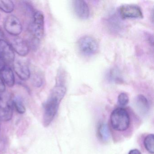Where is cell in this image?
<instances>
[{
  "mask_svg": "<svg viewBox=\"0 0 154 154\" xmlns=\"http://www.w3.org/2000/svg\"><path fill=\"white\" fill-rule=\"evenodd\" d=\"M59 75L55 86L51 91L49 97L44 104L43 124L45 127L49 126L54 119L60 103L66 93L64 76L61 73Z\"/></svg>",
  "mask_w": 154,
  "mask_h": 154,
  "instance_id": "cell-1",
  "label": "cell"
},
{
  "mask_svg": "<svg viewBox=\"0 0 154 154\" xmlns=\"http://www.w3.org/2000/svg\"><path fill=\"white\" fill-rule=\"evenodd\" d=\"M111 125L114 130H127L130 124V118L128 111L123 108H118L112 111L110 117Z\"/></svg>",
  "mask_w": 154,
  "mask_h": 154,
  "instance_id": "cell-2",
  "label": "cell"
},
{
  "mask_svg": "<svg viewBox=\"0 0 154 154\" xmlns=\"http://www.w3.org/2000/svg\"><path fill=\"white\" fill-rule=\"evenodd\" d=\"M77 45L80 52L86 56L94 55L99 49V45L96 39L89 36L81 38L78 40Z\"/></svg>",
  "mask_w": 154,
  "mask_h": 154,
  "instance_id": "cell-3",
  "label": "cell"
},
{
  "mask_svg": "<svg viewBox=\"0 0 154 154\" xmlns=\"http://www.w3.org/2000/svg\"><path fill=\"white\" fill-rule=\"evenodd\" d=\"M30 30L36 40H40L43 38L45 33V17L41 11L34 12Z\"/></svg>",
  "mask_w": 154,
  "mask_h": 154,
  "instance_id": "cell-4",
  "label": "cell"
},
{
  "mask_svg": "<svg viewBox=\"0 0 154 154\" xmlns=\"http://www.w3.org/2000/svg\"><path fill=\"white\" fill-rule=\"evenodd\" d=\"M119 15L122 19H141L143 13L140 7L134 4H125L119 8Z\"/></svg>",
  "mask_w": 154,
  "mask_h": 154,
  "instance_id": "cell-5",
  "label": "cell"
},
{
  "mask_svg": "<svg viewBox=\"0 0 154 154\" xmlns=\"http://www.w3.org/2000/svg\"><path fill=\"white\" fill-rule=\"evenodd\" d=\"M4 27L8 34L14 36L19 35L23 30L21 22L14 15H9L4 20Z\"/></svg>",
  "mask_w": 154,
  "mask_h": 154,
  "instance_id": "cell-6",
  "label": "cell"
},
{
  "mask_svg": "<svg viewBox=\"0 0 154 154\" xmlns=\"http://www.w3.org/2000/svg\"><path fill=\"white\" fill-rule=\"evenodd\" d=\"M15 59V52L11 45L0 38V59L6 64L13 63Z\"/></svg>",
  "mask_w": 154,
  "mask_h": 154,
  "instance_id": "cell-7",
  "label": "cell"
},
{
  "mask_svg": "<svg viewBox=\"0 0 154 154\" xmlns=\"http://www.w3.org/2000/svg\"><path fill=\"white\" fill-rule=\"evenodd\" d=\"M14 69L15 73L20 80L27 81L31 75L30 69L26 63L21 60H17L14 63Z\"/></svg>",
  "mask_w": 154,
  "mask_h": 154,
  "instance_id": "cell-8",
  "label": "cell"
},
{
  "mask_svg": "<svg viewBox=\"0 0 154 154\" xmlns=\"http://www.w3.org/2000/svg\"><path fill=\"white\" fill-rule=\"evenodd\" d=\"M73 8L76 16L82 19L88 18L90 16V10L85 2L77 0L72 2Z\"/></svg>",
  "mask_w": 154,
  "mask_h": 154,
  "instance_id": "cell-9",
  "label": "cell"
},
{
  "mask_svg": "<svg viewBox=\"0 0 154 154\" xmlns=\"http://www.w3.org/2000/svg\"><path fill=\"white\" fill-rule=\"evenodd\" d=\"M11 46L14 52H16L20 56H26L29 53V48L28 45L20 38H15L11 42Z\"/></svg>",
  "mask_w": 154,
  "mask_h": 154,
  "instance_id": "cell-10",
  "label": "cell"
},
{
  "mask_svg": "<svg viewBox=\"0 0 154 154\" xmlns=\"http://www.w3.org/2000/svg\"><path fill=\"white\" fill-rule=\"evenodd\" d=\"M13 109L9 102L0 99V119L4 122L9 121L12 119Z\"/></svg>",
  "mask_w": 154,
  "mask_h": 154,
  "instance_id": "cell-11",
  "label": "cell"
},
{
  "mask_svg": "<svg viewBox=\"0 0 154 154\" xmlns=\"http://www.w3.org/2000/svg\"><path fill=\"white\" fill-rule=\"evenodd\" d=\"M0 74L5 84L10 87L14 86L15 83V75L10 67L5 66L0 70Z\"/></svg>",
  "mask_w": 154,
  "mask_h": 154,
  "instance_id": "cell-12",
  "label": "cell"
},
{
  "mask_svg": "<svg viewBox=\"0 0 154 154\" xmlns=\"http://www.w3.org/2000/svg\"><path fill=\"white\" fill-rule=\"evenodd\" d=\"M136 103L138 109L143 113H146L149 110V103L147 99L144 95H138L136 98Z\"/></svg>",
  "mask_w": 154,
  "mask_h": 154,
  "instance_id": "cell-13",
  "label": "cell"
},
{
  "mask_svg": "<svg viewBox=\"0 0 154 154\" xmlns=\"http://www.w3.org/2000/svg\"><path fill=\"white\" fill-rule=\"evenodd\" d=\"M98 135L100 138L103 141L107 142L110 138V131L108 125L103 123L100 124L98 128Z\"/></svg>",
  "mask_w": 154,
  "mask_h": 154,
  "instance_id": "cell-14",
  "label": "cell"
},
{
  "mask_svg": "<svg viewBox=\"0 0 154 154\" xmlns=\"http://www.w3.org/2000/svg\"><path fill=\"white\" fill-rule=\"evenodd\" d=\"M144 145L146 150L149 154L154 153V134L148 135L144 139Z\"/></svg>",
  "mask_w": 154,
  "mask_h": 154,
  "instance_id": "cell-15",
  "label": "cell"
},
{
  "mask_svg": "<svg viewBox=\"0 0 154 154\" xmlns=\"http://www.w3.org/2000/svg\"><path fill=\"white\" fill-rule=\"evenodd\" d=\"M15 5L12 1H0V10L7 13H11L14 11Z\"/></svg>",
  "mask_w": 154,
  "mask_h": 154,
  "instance_id": "cell-16",
  "label": "cell"
},
{
  "mask_svg": "<svg viewBox=\"0 0 154 154\" xmlns=\"http://www.w3.org/2000/svg\"><path fill=\"white\" fill-rule=\"evenodd\" d=\"M13 104H14L17 111L20 114H23L26 112V108L21 98L20 97H15L13 99Z\"/></svg>",
  "mask_w": 154,
  "mask_h": 154,
  "instance_id": "cell-17",
  "label": "cell"
},
{
  "mask_svg": "<svg viewBox=\"0 0 154 154\" xmlns=\"http://www.w3.org/2000/svg\"><path fill=\"white\" fill-rule=\"evenodd\" d=\"M118 102L121 107L126 106L129 102V97L128 94L125 93H121L118 96Z\"/></svg>",
  "mask_w": 154,
  "mask_h": 154,
  "instance_id": "cell-18",
  "label": "cell"
},
{
  "mask_svg": "<svg viewBox=\"0 0 154 154\" xmlns=\"http://www.w3.org/2000/svg\"><path fill=\"white\" fill-rule=\"evenodd\" d=\"M109 79L114 82H119L122 81L121 75L119 72L115 69H112L109 74Z\"/></svg>",
  "mask_w": 154,
  "mask_h": 154,
  "instance_id": "cell-19",
  "label": "cell"
},
{
  "mask_svg": "<svg viewBox=\"0 0 154 154\" xmlns=\"http://www.w3.org/2000/svg\"><path fill=\"white\" fill-rule=\"evenodd\" d=\"M6 91V85L4 81L0 76V93H2Z\"/></svg>",
  "mask_w": 154,
  "mask_h": 154,
  "instance_id": "cell-20",
  "label": "cell"
},
{
  "mask_svg": "<svg viewBox=\"0 0 154 154\" xmlns=\"http://www.w3.org/2000/svg\"><path fill=\"white\" fill-rule=\"evenodd\" d=\"M128 154H141V153L138 149H133L131 150Z\"/></svg>",
  "mask_w": 154,
  "mask_h": 154,
  "instance_id": "cell-21",
  "label": "cell"
},
{
  "mask_svg": "<svg viewBox=\"0 0 154 154\" xmlns=\"http://www.w3.org/2000/svg\"><path fill=\"white\" fill-rule=\"evenodd\" d=\"M6 65V64L3 61H2L0 59V70H1Z\"/></svg>",
  "mask_w": 154,
  "mask_h": 154,
  "instance_id": "cell-22",
  "label": "cell"
},
{
  "mask_svg": "<svg viewBox=\"0 0 154 154\" xmlns=\"http://www.w3.org/2000/svg\"><path fill=\"white\" fill-rule=\"evenodd\" d=\"M4 35V34H3V32L2 31L1 29H0V36H3Z\"/></svg>",
  "mask_w": 154,
  "mask_h": 154,
  "instance_id": "cell-23",
  "label": "cell"
}]
</instances>
